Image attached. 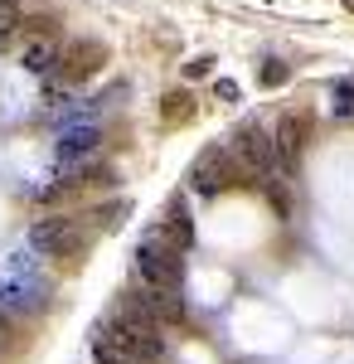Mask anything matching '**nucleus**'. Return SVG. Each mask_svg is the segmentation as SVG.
<instances>
[{
    "label": "nucleus",
    "mask_w": 354,
    "mask_h": 364,
    "mask_svg": "<svg viewBox=\"0 0 354 364\" xmlns=\"http://www.w3.org/2000/svg\"><path fill=\"white\" fill-rule=\"evenodd\" d=\"M335 117H354V87L350 83L335 87Z\"/></svg>",
    "instance_id": "obj_13"
},
{
    "label": "nucleus",
    "mask_w": 354,
    "mask_h": 364,
    "mask_svg": "<svg viewBox=\"0 0 354 364\" xmlns=\"http://www.w3.org/2000/svg\"><path fill=\"white\" fill-rule=\"evenodd\" d=\"M0 350H10V321H5V311H0Z\"/></svg>",
    "instance_id": "obj_18"
},
{
    "label": "nucleus",
    "mask_w": 354,
    "mask_h": 364,
    "mask_svg": "<svg viewBox=\"0 0 354 364\" xmlns=\"http://www.w3.org/2000/svg\"><path fill=\"white\" fill-rule=\"evenodd\" d=\"M281 83H286V68L281 63H272V68L262 63V87H281Z\"/></svg>",
    "instance_id": "obj_14"
},
{
    "label": "nucleus",
    "mask_w": 354,
    "mask_h": 364,
    "mask_svg": "<svg viewBox=\"0 0 354 364\" xmlns=\"http://www.w3.org/2000/svg\"><path fill=\"white\" fill-rule=\"evenodd\" d=\"M136 277L146 287H161V291H180L185 287V267H180V252H170L165 243L146 238L136 248Z\"/></svg>",
    "instance_id": "obj_2"
},
{
    "label": "nucleus",
    "mask_w": 354,
    "mask_h": 364,
    "mask_svg": "<svg viewBox=\"0 0 354 364\" xmlns=\"http://www.w3.org/2000/svg\"><path fill=\"white\" fill-rule=\"evenodd\" d=\"M127 301L136 311H146L151 321H161V326H180V321H185L180 291H161V287H146V282H141V291H127Z\"/></svg>",
    "instance_id": "obj_6"
},
{
    "label": "nucleus",
    "mask_w": 354,
    "mask_h": 364,
    "mask_svg": "<svg viewBox=\"0 0 354 364\" xmlns=\"http://www.w3.org/2000/svg\"><path fill=\"white\" fill-rule=\"evenodd\" d=\"M214 92H218V97H223V102H238V87H233V83H218Z\"/></svg>",
    "instance_id": "obj_17"
},
{
    "label": "nucleus",
    "mask_w": 354,
    "mask_h": 364,
    "mask_svg": "<svg viewBox=\"0 0 354 364\" xmlns=\"http://www.w3.org/2000/svg\"><path fill=\"white\" fill-rule=\"evenodd\" d=\"M146 238H156V243H165L170 252H190V243H194V228H190V219L180 214V204L170 209V219H165L156 233H146Z\"/></svg>",
    "instance_id": "obj_9"
},
{
    "label": "nucleus",
    "mask_w": 354,
    "mask_h": 364,
    "mask_svg": "<svg viewBox=\"0 0 354 364\" xmlns=\"http://www.w3.org/2000/svg\"><path fill=\"white\" fill-rule=\"evenodd\" d=\"M209 73V58H194V63H185V78H204Z\"/></svg>",
    "instance_id": "obj_16"
},
{
    "label": "nucleus",
    "mask_w": 354,
    "mask_h": 364,
    "mask_svg": "<svg viewBox=\"0 0 354 364\" xmlns=\"http://www.w3.org/2000/svg\"><path fill=\"white\" fill-rule=\"evenodd\" d=\"M233 161H243L257 180H281L277 141H272V132H262V127H243V132H238V141H233Z\"/></svg>",
    "instance_id": "obj_3"
},
{
    "label": "nucleus",
    "mask_w": 354,
    "mask_h": 364,
    "mask_svg": "<svg viewBox=\"0 0 354 364\" xmlns=\"http://www.w3.org/2000/svg\"><path fill=\"white\" fill-rule=\"evenodd\" d=\"M107 345L117 350V355H127V360H156V355H165V336H161V321H151L146 311H136L132 301H122V311H117V321H112L107 331Z\"/></svg>",
    "instance_id": "obj_1"
},
{
    "label": "nucleus",
    "mask_w": 354,
    "mask_h": 364,
    "mask_svg": "<svg viewBox=\"0 0 354 364\" xmlns=\"http://www.w3.org/2000/svg\"><path fill=\"white\" fill-rule=\"evenodd\" d=\"M228 170H233V156H228V146H209L190 170V185L199 195H218L223 190V180H228Z\"/></svg>",
    "instance_id": "obj_7"
},
{
    "label": "nucleus",
    "mask_w": 354,
    "mask_h": 364,
    "mask_svg": "<svg viewBox=\"0 0 354 364\" xmlns=\"http://www.w3.org/2000/svg\"><path fill=\"white\" fill-rule=\"evenodd\" d=\"M97 364H136V360H127V355H117V350H112L107 340H102V345H97Z\"/></svg>",
    "instance_id": "obj_15"
},
{
    "label": "nucleus",
    "mask_w": 354,
    "mask_h": 364,
    "mask_svg": "<svg viewBox=\"0 0 354 364\" xmlns=\"http://www.w3.org/2000/svg\"><path fill=\"white\" fill-rule=\"evenodd\" d=\"M29 248L39 252V257H63V252L82 248V233L73 219H39V224L29 228Z\"/></svg>",
    "instance_id": "obj_5"
},
{
    "label": "nucleus",
    "mask_w": 354,
    "mask_h": 364,
    "mask_svg": "<svg viewBox=\"0 0 354 364\" xmlns=\"http://www.w3.org/2000/svg\"><path fill=\"white\" fill-rule=\"evenodd\" d=\"M97 146H102V132H97V127H73V132L58 136V156H63V161H87Z\"/></svg>",
    "instance_id": "obj_10"
},
{
    "label": "nucleus",
    "mask_w": 354,
    "mask_h": 364,
    "mask_svg": "<svg viewBox=\"0 0 354 364\" xmlns=\"http://www.w3.org/2000/svg\"><path fill=\"white\" fill-rule=\"evenodd\" d=\"M58 63H63V78H68V83H78V78H87V73H97V68H102V44H78L73 54H63Z\"/></svg>",
    "instance_id": "obj_11"
},
{
    "label": "nucleus",
    "mask_w": 354,
    "mask_h": 364,
    "mask_svg": "<svg viewBox=\"0 0 354 364\" xmlns=\"http://www.w3.org/2000/svg\"><path fill=\"white\" fill-rule=\"evenodd\" d=\"M306 136H311V122L301 112H286L281 122H277V132H272V141H277V166H281V180H291L301 170V151H306Z\"/></svg>",
    "instance_id": "obj_4"
},
{
    "label": "nucleus",
    "mask_w": 354,
    "mask_h": 364,
    "mask_svg": "<svg viewBox=\"0 0 354 364\" xmlns=\"http://www.w3.org/2000/svg\"><path fill=\"white\" fill-rule=\"evenodd\" d=\"M58 58H63V49H58L54 34H34V39L25 44V54H20V68L44 78V73H54V68H58Z\"/></svg>",
    "instance_id": "obj_8"
},
{
    "label": "nucleus",
    "mask_w": 354,
    "mask_h": 364,
    "mask_svg": "<svg viewBox=\"0 0 354 364\" xmlns=\"http://www.w3.org/2000/svg\"><path fill=\"white\" fill-rule=\"evenodd\" d=\"M20 29V5L15 0H0V39H10Z\"/></svg>",
    "instance_id": "obj_12"
}]
</instances>
